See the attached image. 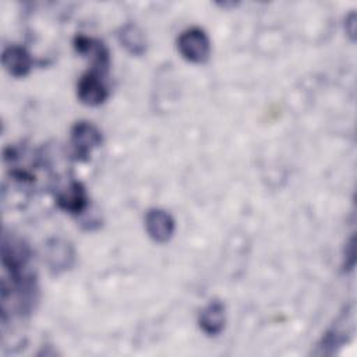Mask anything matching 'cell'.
Segmentation results:
<instances>
[{
  "label": "cell",
  "mask_w": 357,
  "mask_h": 357,
  "mask_svg": "<svg viewBox=\"0 0 357 357\" xmlns=\"http://www.w3.org/2000/svg\"><path fill=\"white\" fill-rule=\"evenodd\" d=\"M198 325L208 336H218L226 325V308L220 300H211L198 315Z\"/></svg>",
  "instance_id": "10"
},
{
  "label": "cell",
  "mask_w": 357,
  "mask_h": 357,
  "mask_svg": "<svg viewBox=\"0 0 357 357\" xmlns=\"http://www.w3.org/2000/svg\"><path fill=\"white\" fill-rule=\"evenodd\" d=\"M120 45L132 56H142L146 52V39L142 29L132 22H127L117 31Z\"/></svg>",
  "instance_id": "11"
},
{
  "label": "cell",
  "mask_w": 357,
  "mask_h": 357,
  "mask_svg": "<svg viewBox=\"0 0 357 357\" xmlns=\"http://www.w3.org/2000/svg\"><path fill=\"white\" fill-rule=\"evenodd\" d=\"M102 132L100 130L86 120L77 121L70 131V148L71 158L77 162L89 160L92 151L100 146Z\"/></svg>",
  "instance_id": "1"
},
{
  "label": "cell",
  "mask_w": 357,
  "mask_h": 357,
  "mask_svg": "<svg viewBox=\"0 0 357 357\" xmlns=\"http://www.w3.org/2000/svg\"><path fill=\"white\" fill-rule=\"evenodd\" d=\"M353 312L349 311V308L337 318V321L324 333L319 343L317 344L321 354H332L336 351V349L342 347L351 335V329H349V325L353 322L351 319Z\"/></svg>",
  "instance_id": "6"
},
{
  "label": "cell",
  "mask_w": 357,
  "mask_h": 357,
  "mask_svg": "<svg viewBox=\"0 0 357 357\" xmlns=\"http://www.w3.org/2000/svg\"><path fill=\"white\" fill-rule=\"evenodd\" d=\"M45 261L53 273L68 271L75 262L73 245L63 238H50L45 245Z\"/></svg>",
  "instance_id": "5"
},
{
  "label": "cell",
  "mask_w": 357,
  "mask_h": 357,
  "mask_svg": "<svg viewBox=\"0 0 357 357\" xmlns=\"http://www.w3.org/2000/svg\"><path fill=\"white\" fill-rule=\"evenodd\" d=\"M145 229L148 236L156 243H167L176 229L173 216L162 208H151L145 213Z\"/></svg>",
  "instance_id": "7"
},
{
  "label": "cell",
  "mask_w": 357,
  "mask_h": 357,
  "mask_svg": "<svg viewBox=\"0 0 357 357\" xmlns=\"http://www.w3.org/2000/svg\"><path fill=\"white\" fill-rule=\"evenodd\" d=\"M356 265V245H354V234L350 236V238L346 243L344 247V257H343V269L346 272L353 271Z\"/></svg>",
  "instance_id": "12"
},
{
  "label": "cell",
  "mask_w": 357,
  "mask_h": 357,
  "mask_svg": "<svg viewBox=\"0 0 357 357\" xmlns=\"http://www.w3.org/2000/svg\"><path fill=\"white\" fill-rule=\"evenodd\" d=\"M177 50L187 61L201 64L209 59L211 40L202 28L191 26L178 35Z\"/></svg>",
  "instance_id": "2"
},
{
  "label": "cell",
  "mask_w": 357,
  "mask_h": 357,
  "mask_svg": "<svg viewBox=\"0 0 357 357\" xmlns=\"http://www.w3.org/2000/svg\"><path fill=\"white\" fill-rule=\"evenodd\" d=\"M1 64L10 75L15 78H21L28 75V73L32 68L33 60L29 52L24 46L8 45L3 49Z\"/></svg>",
  "instance_id": "9"
},
{
  "label": "cell",
  "mask_w": 357,
  "mask_h": 357,
  "mask_svg": "<svg viewBox=\"0 0 357 357\" xmlns=\"http://www.w3.org/2000/svg\"><path fill=\"white\" fill-rule=\"evenodd\" d=\"M73 46L77 53L91 59V68L99 70L105 74L107 73L110 66V53L102 40L86 35H77L73 40Z\"/></svg>",
  "instance_id": "4"
},
{
  "label": "cell",
  "mask_w": 357,
  "mask_h": 357,
  "mask_svg": "<svg viewBox=\"0 0 357 357\" xmlns=\"http://www.w3.org/2000/svg\"><path fill=\"white\" fill-rule=\"evenodd\" d=\"M356 14L351 13L347 18H346V31L347 33L354 39V32H356Z\"/></svg>",
  "instance_id": "13"
},
{
  "label": "cell",
  "mask_w": 357,
  "mask_h": 357,
  "mask_svg": "<svg viewBox=\"0 0 357 357\" xmlns=\"http://www.w3.org/2000/svg\"><path fill=\"white\" fill-rule=\"evenodd\" d=\"M77 96L86 106H99L109 98L105 84V73L91 68L84 73L77 82Z\"/></svg>",
  "instance_id": "3"
},
{
  "label": "cell",
  "mask_w": 357,
  "mask_h": 357,
  "mask_svg": "<svg viewBox=\"0 0 357 357\" xmlns=\"http://www.w3.org/2000/svg\"><path fill=\"white\" fill-rule=\"evenodd\" d=\"M56 204L60 209L71 215L84 212L88 206V194L84 184L81 181L71 180L67 187L56 194Z\"/></svg>",
  "instance_id": "8"
}]
</instances>
